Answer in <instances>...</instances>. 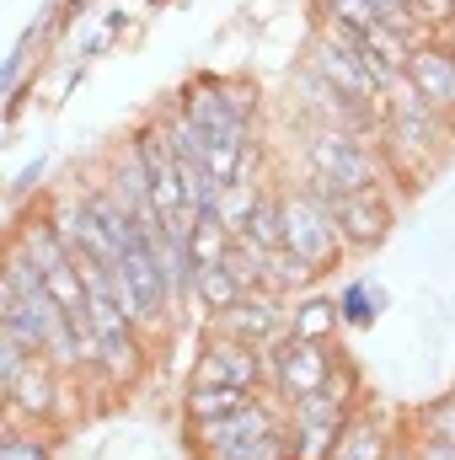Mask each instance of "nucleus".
I'll return each instance as SVG.
<instances>
[{
    "label": "nucleus",
    "instance_id": "1",
    "mask_svg": "<svg viewBox=\"0 0 455 460\" xmlns=\"http://www.w3.org/2000/svg\"><path fill=\"white\" fill-rule=\"evenodd\" d=\"M391 172L397 166L386 155V139L306 123V177H322V182H333L343 193H380V182Z\"/></svg>",
    "mask_w": 455,
    "mask_h": 460
},
{
    "label": "nucleus",
    "instance_id": "2",
    "mask_svg": "<svg viewBox=\"0 0 455 460\" xmlns=\"http://www.w3.org/2000/svg\"><path fill=\"white\" fill-rule=\"evenodd\" d=\"M306 70H317L333 92H343L348 102H359V108H370V113L386 118V92H380V81L364 70V59H359V38L348 32V27H327L322 22V32L311 38V59H306Z\"/></svg>",
    "mask_w": 455,
    "mask_h": 460
},
{
    "label": "nucleus",
    "instance_id": "3",
    "mask_svg": "<svg viewBox=\"0 0 455 460\" xmlns=\"http://www.w3.org/2000/svg\"><path fill=\"white\" fill-rule=\"evenodd\" d=\"M279 220H284V246L300 252V257H311V262H322V268H333L348 252L338 220L306 188H279Z\"/></svg>",
    "mask_w": 455,
    "mask_h": 460
},
{
    "label": "nucleus",
    "instance_id": "4",
    "mask_svg": "<svg viewBox=\"0 0 455 460\" xmlns=\"http://www.w3.org/2000/svg\"><path fill=\"white\" fill-rule=\"evenodd\" d=\"M338 369L333 343H306V338H284L279 348H268V385L279 391V402H300L311 391H322Z\"/></svg>",
    "mask_w": 455,
    "mask_h": 460
},
{
    "label": "nucleus",
    "instance_id": "5",
    "mask_svg": "<svg viewBox=\"0 0 455 460\" xmlns=\"http://www.w3.org/2000/svg\"><path fill=\"white\" fill-rule=\"evenodd\" d=\"M65 380L70 375H59L54 358H27L22 369L5 375V418L11 423H49V418H59L65 402H70Z\"/></svg>",
    "mask_w": 455,
    "mask_h": 460
},
{
    "label": "nucleus",
    "instance_id": "6",
    "mask_svg": "<svg viewBox=\"0 0 455 460\" xmlns=\"http://www.w3.org/2000/svg\"><path fill=\"white\" fill-rule=\"evenodd\" d=\"M188 385H241V391H263L268 385V353L252 343H236L226 332H210L199 348L193 380Z\"/></svg>",
    "mask_w": 455,
    "mask_h": 460
},
{
    "label": "nucleus",
    "instance_id": "7",
    "mask_svg": "<svg viewBox=\"0 0 455 460\" xmlns=\"http://www.w3.org/2000/svg\"><path fill=\"white\" fill-rule=\"evenodd\" d=\"M215 332H226L236 343H252V348H279L290 338V311H284V300L273 295V289H246L230 311L215 316Z\"/></svg>",
    "mask_w": 455,
    "mask_h": 460
},
{
    "label": "nucleus",
    "instance_id": "8",
    "mask_svg": "<svg viewBox=\"0 0 455 460\" xmlns=\"http://www.w3.org/2000/svg\"><path fill=\"white\" fill-rule=\"evenodd\" d=\"M284 423H290V407L257 396V402L241 407V412L210 418V423H188V439H193V450H199V460H204V456H215V450L246 445V439H257V434H268V429H284Z\"/></svg>",
    "mask_w": 455,
    "mask_h": 460
},
{
    "label": "nucleus",
    "instance_id": "9",
    "mask_svg": "<svg viewBox=\"0 0 455 460\" xmlns=\"http://www.w3.org/2000/svg\"><path fill=\"white\" fill-rule=\"evenodd\" d=\"M407 81H413V92H418L434 113H455V49L434 43V38L413 43Z\"/></svg>",
    "mask_w": 455,
    "mask_h": 460
},
{
    "label": "nucleus",
    "instance_id": "10",
    "mask_svg": "<svg viewBox=\"0 0 455 460\" xmlns=\"http://www.w3.org/2000/svg\"><path fill=\"white\" fill-rule=\"evenodd\" d=\"M333 220H338L348 252H364V246H380V235L391 230V204L386 193H343L333 204Z\"/></svg>",
    "mask_w": 455,
    "mask_h": 460
},
{
    "label": "nucleus",
    "instance_id": "11",
    "mask_svg": "<svg viewBox=\"0 0 455 460\" xmlns=\"http://www.w3.org/2000/svg\"><path fill=\"white\" fill-rule=\"evenodd\" d=\"M391 456H397V439H391L386 423H380L375 412H364V407L348 418L338 450H333V460H391Z\"/></svg>",
    "mask_w": 455,
    "mask_h": 460
},
{
    "label": "nucleus",
    "instance_id": "12",
    "mask_svg": "<svg viewBox=\"0 0 455 460\" xmlns=\"http://www.w3.org/2000/svg\"><path fill=\"white\" fill-rule=\"evenodd\" d=\"M322 273H327L322 262H311V257H300V252H290V246H279V252L263 257V289H273L279 300L295 295V289H311Z\"/></svg>",
    "mask_w": 455,
    "mask_h": 460
},
{
    "label": "nucleus",
    "instance_id": "13",
    "mask_svg": "<svg viewBox=\"0 0 455 460\" xmlns=\"http://www.w3.org/2000/svg\"><path fill=\"white\" fill-rule=\"evenodd\" d=\"M236 246V230L220 220V209H204L193 226H188V262L193 268H220Z\"/></svg>",
    "mask_w": 455,
    "mask_h": 460
},
{
    "label": "nucleus",
    "instance_id": "14",
    "mask_svg": "<svg viewBox=\"0 0 455 460\" xmlns=\"http://www.w3.org/2000/svg\"><path fill=\"white\" fill-rule=\"evenodd\" d=\"M257 396H263V391H241V385H188L183 418H188V423H210V418H226V412L252 407Z\"/></svg>",
    "mask_w": 455,
    "mask_h": 460
},
{
    "label": "nucleus",
    "instance_id": "15",
    "mask_svg": "<svg viewBox=\"0 0 455 460\" xmlns=\"http://www.w3.org/2000/svg\"><path fill=\"white\" fill-rule=\"evenodd\" d=\"M188 295H193V300H199L210 316H220V311H230V305H236L246 289H241V279L230 273L226 262H220V268H193V284H188Z\"/></svg>",
    "mask_w": 455,
    "mask_h": 460
},
{
    "label": "nucleus",
    "instance_id": "16",
    "mask_svg": "<svg viewBox=\"0 0 455 460\" xmlns=\"http://www.w3.org/2000/svg\"><path fill=\"white\" fill-rule=\"evenodd\" d=\"M343 327L338 300H300L290 311V338H306V343H333Z\"/></svg>",
    "mask_w": 455,
    "mask_h": 460
},
{
    "label": "nucleus",
    "instance_id": "17",
    "mask_svg": "<svg viewBox=\"0 0 455 460\" xmlns=\"http://www.w3.org/2000/svg\"><path fill=\"white\" fill-rule=\"evenodd\" d=\"M236 241H246V246H257V252H279V246H284V220H279V188H263V204L252 209V220H246V230H241Z\"/></svg>",
    "mask_w": 455,
    "mask_h": 460
},
{
    "label": "nucleus",
    "instance_id": "18",
    "mask_svg": "<svg viewBox=\"0 0 455 460\" xmlns=\"http://www.w3.org/2000/svg\"><path fill=\"white\" fill-rule=\"evenodd\" d=\"M204 460H295V434H290V423H284V429H268V434H257V439H246V445L215 450V456H204Z\"/></svg>",
    "mask_w": 455,
    "mask_h": 460
},
{
    "label": "nucleus",
    "instance_id": "19",
    "mask_svg": "<svg viewBox=\"0 0 455 460\" xmlns=\"http://www.w3.org/2000/svg\"><path fill=\"white\" fill-rule=\"evenodd\" d=\"M54 456V434H43V423H11L0 439V460H49Z\"/></svg>",
    "mask_w": 455,
    "mask_h": 460
},
{
    "label": "nucleus",
    "instance_id": "20",
    "mask_svg": "<svg viewBox=\"0 0 455 460\" xmlns=\"http://www.w3.org/2000/svg\"><path fill=\"white\" fill-rule=\"evenodd\" d=\"M317 5H322V22L327 27H348L353 38L370 32V27H380V16H375L370 0H317Z\"/></svg>",
    "mask_w": 455,
    "mask_h": 460
},
{
    "label": "nucleus",
    "instance_id": "21",
    "mask_svg": "<svg viewBox=\"0 0 455 460\" xmlns=\"http://www.w3.org/2000/svg\"><path fill=\"white\" fill-rule=\"evenodd\" d=\"M257 204H263V188H257V182H230L226 193H220V204H215V209H220V220H226V226L241 235Z\"/></svg>",
    "mask_w": 455,
    "mask_h": 460
},
{
    "label": "nucleus",
    "instance_id": "22",
    "mask_svg": "<svg viewBox=\"0 0 455 460\" xmlns=\"http://www.w3.org/2000/svg\"><path fill=\"white\" fill-rule=\"evenodd\" d=\"M375 5V16H380V27H391V32H402L407 43H424L429 38V27L418 22V11L407 5V0H370Z\"/></svg>",
    "mask_w": 455,
    "mask_h": 460
},
{
    "label": "nucleus",
    "instance_id": "23",
    "mask_svg": "<svg viewBox=\"0 0 455 460\" xmlns=\"http://www.w3.org/2000/svg\"><path fill=\"white\" fill-rule=\"evenodd\" d=\"M338 316L348 322V327H370V322H375V289H370L364 279H353V284L343 289V300H338Z\"/></svg>",
    "mask_w": 455,
    "mask_h": 460
},
{
    "label": "nucleus",
    "instance_id": "24",
    "mask_svg": "<svg viewBox=\"0 0 455 460\" xmlns=\"http://www.w3.org/2000/svg\"><path fill=\"white\" fill-rule=\"evenodd\" d=\"M424 434H434V439H445V445H455V396H445L429 418H424Z\"/></svg>",
    "mask_w": 455,
    "mask_h": 460
},
{
    "label": "nucleus",
    "instance_id": "25",
    "mask_svg": "<svg viewBox=\"0 0 455 460\" xmlns=\"http://www.w3.org/2000/svg\"><path fill=\"white\" fill-rule=\"evenodd\" d=\"M407 450H413V460H455V445H445V439H434V434L413 439Z\"/></svg>",
    "mask_w": 455,
    "mask_h": 460
},
{
    "label": "nucleus",
    "instance_id": "26",
    "mask_svg": "<svg viewBox=\"0 0 455 460\" xmlns=\"http://www.w3.org/2000/svg\"><path fill=\"white\" fill-rule=\"evenodd\" d=\"M451 5H455V0H451Z\"/></svg>",
    "mask_w": 455,
    "mask_h": 460
}]
</instances>
